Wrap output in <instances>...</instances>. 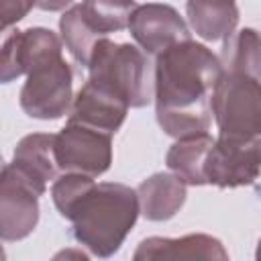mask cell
<instances>
[{"instance_id":"1","label":"cell","mask_w":261,"mask_h":261,"mask_svg":"<svg viewBox=\"0 0 261 261\" xmlns=\"http://www.w3.org/2000/svg\"><path fill=\"white\" fill-rule=\"evenodd\" d=\"M220 73L218 55L192 39L157 55L153 71L155 118L165 135L175 141L208 135L210 94Z\"/></svg>"},{"instance_id":"2","label":"cell","mask_w":261,"mask_h":261,"mask_svg":"<svg viewBox=\"0 0 261 261\" xmlns=\"http://www.w3.org/2000/svg\"><path fill=\"white\" fill-rule=\"evenodd\" d=\"M59 214L73 224V237L100 259L112 257L139 218L137 192L118 181L61 173L51 186Z\"/></svg>"},{"instance_id":"3","label":"cell","mask_w":261,"mask_h":261,"mask_svg":"<svg viewBox=\"0 0 261 261\" xmlns=\"http://www.w3.org/2000/svg\"><path fill=\"white\" fill-rule=\"evenodd\" d=\"M90 82L106 88L128 108H143L153 98V80L145 53L130 43L100 39L90 63Z\"/></svg>"},{"instance_id":"4","label":"cell","mask_w":261,"mask_h":261,"mask_svg":"<svg viewBox=\"0 0 261 261\" xmlns=\"http://www.w3.org/2000/svg\"><path fill=\"white\" fill-rule=\"evenodd\" d=\"M210 114H214L220 137L259 139L261 135L259 80L237 71H222L210 94Z\"/></svg>"},{"instance_id":"5","label":"cell","mask_w":261,"mask_h":261,"mask_svg":"<svg viewBox=\"0 0 261 261\" xmlns=\"http://www.w3.org/2000/svg\"><path fill=\"white\" fill-rule=\"evenodd\" d=\"M20 108L37 120H57L73 100V71L63 57L33 67L20 90Z\"/></svg>"},{"instance_id":"6","label":"cell","mask_w":261,"mask_h":261,"mask_svg":"<svg viewBox=\"0 0 261 261\" xmlns=\"http://www.w3.org/2000/svg\"><path fill=\"white\" fill-rule=\"evenodd\" d=\"M55 165L61 173L100 177L112 163V135L67 122L53 143Z\"/></svg>"},{"instance_id":"7","label":"cell","mask_w":261,"mask_h":261,"mask_svg":"<svg viewBox=\"0 0 261 261\" xmlns=\"http://www.w3.org/2000/svg\"><path fill=\"white\" fill-rule=\"evenodd\" d=\"M259 147V139H230L218 135L206 157V184L216 188L253 186L261 165Z\"/></svg>"},{"instance_id":"8","label":"cell","mask_w":261,"mask_h":261,"mask_svg":"<svg viewBox=\"0 0 261 261\" xmlns=\"http://www.w3.org/2000/svg\"><path fill=\"white\" fill-rule=\"evenodd\" d=\"M43 194L10 163L0 173V241H22L39 224Z\"/></svg>"},{"instance_id":"9","label":"cell","mask_w":261,"mask_h":261,"mask_svg":"<svg viewBox=\"0 0 261 261\" xmlns=\"http://www.w3.org/2000/svg\"><path fill=\"white\" fill-rule=\"evenodd\" d=\"M130 37L139 49L147 55H159L175 43L190 41V29L179 12L169 4H137L130 12L128 27Z\"/></svg>"},{"instance_id":"10","label":"cell","mask_w":261,"mask_h":261,"mask_svg":"<svg viewBox=\"0 0 261 261\" xmlns=\"http://www.w3.org/2000/svg\"><path fill=\"white\" fill-rule=\"evenodd\" d=\"M133 261H230L224 245L206 232H192L177 239L147 237L133 255Z\"/></svg>"},{"instance_id":"11","label":"cell","mask_w":261,"mask_h":261,"mask_svg":"<svg viewBox=\"0 0 261 261\" xmlns=\"http://www.w3.org/2000/svg\"><path fill=\"white\" fill-rule=\"evenodd\" d=\"M126 114L128 106L120 98L88 80L71 100L67 122L114 135L122 126Z\"/></svg>"},{"instance_id":"12","label":"cell","mask_w":261,"mask_h":261,"mask_svg":"<svg viewBox=\"0 0 261 261\" xmlns=\"http://www.w3.org/2000/svg\"><path fill=\"white\" fill-rule=\"evenodd\" d=\"M186 188L188 186L181 179H177L173 173L157 171L149 175L135 190L139 200V214H143L147 220L153 222H163L173 218L186 202L188 196Z\"/></svg>"},{"instance_id":"13","label":"cell","mask_w":261,"mask_h":261,"mask_svg":"<svg viewBox=\"0 0 261 261\" xmlns=\"http://www.w3.org/2000/svg\"><path fill=\"white\" fill-rule=\"evenodd\" d=\"M55 135L33 133L22 137L12 153V167H16L41 194L47 192V184L57 179V165L53 157Z\"/></svg>"},{"instance_id":"14","label":"cell","mask_w":261,"mask_h":261,"mask_svg":"<svg viewBox=\"0 0 261 261\" xmlns=\"http://www.w3.org/2000/svg\"><path fill=\"white\" fill-rule=\"evenodd\" d=\"M186 14L192 31L204 41H226L239 24V8L234 2H202L186 4Z\"/></svg>"},{"instance_id":"15","label":"cell","mask_w":261,"mask_h":261,"mask_svg":"<svg viewBox=\"0 0 261 261\" xmlns=\"http://www.w3.org/2000/svg\"><path fill=\"white\" fill-rule=\"evenodd\" d=\"M212 145H214V139L210 135L175 141L167 149L165 163L171 169V173L177 179H181L186 186H208L204 165Z\"/></svg>"},{"instance_id":"16","label":"cell","mask_w":261,"mask_h":261,"mask_svg":"<svg viewBox=\"0 0 261 261\" xmlns=\"http://www.w3.org/2000/svg\"><path fill=\"white\" fill-rule=\"evenodd\" d=\"M261 43L255 29H241L232 33L220 53V65L222 71H237L259 80V67H261V55H259Z\"/></svg>"},{"instance_id":"17","label":"cell","mask_w":261,"mask_h":261,"mask_svg":"<svg viewBox=\"0 0 261 261\" xmlns=\"http://www.w3.org/2000/svg\"><path fill=\"white\" fill-rule=\"evenodd\" d=\"M59 33H61V43L71 53V57L80 65L88 67L90 57H92V53H94V49L102 37L96 35L90 29V24L84 20L77 2L69 4L63 10V14L59 16Z\"/></svg>"},{"instance_id":"18","label":"cell","mask_w":261,"mask_h":261,"mask_svg":"<svg viewBox=\"0 0 261 261\" xmlns=\"http://www.w3.org/2000/svg\"><path fill=\"white\" fill-rule=\"evenodd\" d=\"M80 12L84 20L90 24V29L100 35L102 39H108L110 33H118L128 27L130 12L135 10L137 2H98V0H86L77 2Z\"/></svg>"},{"instance_id":"19","label":"cell","mask_w":261,"mask_h":261,"mask_svg":"<svg viewBox=\"0 0 261 261\" xmlns=\"http://www.w3.org/2000/svg\"><path fill=\"white\" fill-rule=\"evenodd\" d=\"M61 51H63V43L53 31L45 27L24 29L20 37V61H22L24 75L41 63L63 57Z\"/></svg>"},{"instance_id":"20","label":"cell","mask_w":261,"mask_h":261,"mask_svg":"<svg viewBox=\"0 0 261 261\" xmlns=\"http://www.w3.org/2000/svg\"><path fill=\"white\" fill-rule=\"evenodd\" d=\"M20 37L22 31L18 29L0 33V84H10L24 75L20 61Z\"/></svg>"},{"instance_id":"21","label":"cell","mask_w":261,"mask_h":261,"mask_svg":"<svg viewBox=\"0 0 261 261\" xmlns=\"http://www.w3.org/2000/svg\"><path fill=\"white\" fill-rule=\"evenodd\" d=\"M33 2L24 0H0V33L12 29L18 20H22L31 10Z\"/></svg>"},{"instance_id":"22","label":"cell","mask_w":261,"mask_h":261,"mask_svg":"<svg viewBox=\"0 0 261 261\" xmlns=\"http://www.w3.org/2000/svg\"><path fill=\"white\" fill-rule=\"evenodd\" d=\"M51 261H90V257H88V253H84L82 249L65 247V249L57 251Z\"/></svg>"},{"instance_id":"23","label":"cell","mask_w":261,"mask_h":261,"mask_svg":"<svg viewBox=\"0 0 261 261\" xmlns=\"http://www.w3.org/2000/svg\"><path fill=\"white\" fill-rule=\"evenodd\" d=\"M0 261H6V251H4L2 245H0Z\"/></svg>"},{"instance_id":"24","label":"cell","mask_w":261,"mask_h":261,"mask_svg":"<svg viewBox=\"0 0 261 261\" xmlns=\"http://www.w3.org/2000/svg\"><path fill=\"white\" fill-rule=\"evenodd\" d=\"M4 167H6V163H4V159H2V155H0V173H2Z\"/></svg>"}]
</instances>
